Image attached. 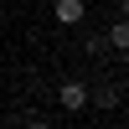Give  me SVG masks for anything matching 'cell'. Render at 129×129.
I'll use <instances>...</instances> for the list:
<instances>
[{"label":"cell","mask_w":129,"mask_h":129,"mask_svg":"<svg viewBox=\"0 0 129 129\" xmlns=\"http://www.w3.org/2000/svg\"><path fill=\"white\" fill-rule=\"evenodd\" d=\"M83 52H93V57H98V52H109V36H88V41H83Z\"/></svg>","instance_id":"cell-5"},{"label":"cell","mask_w":129,"mask_h":129,"mask_svg":"<svg viewBox=\"0 0 129 129\" xmlns=\"http://www.w3.org/2000/svg\"><path fill=\"white\" fill-rule=\"evenodd\" d=\"M103 36H109V47H114V52H119V57L129 62V16H119L109 31H103Z\"/></svg>","instance_id":"cell-3"},{"label":"cell","mask_w":129,"mask_h":129,"mask_svg":"<svg viewBox=\"0 0 129 129\" xmlns=\"http://www.w3.org/2000/svg\"><path fill=\"white\" fill-rule=\"evenodd\" d=\"M57 103H62V114H83V109L93 103V88L72 78V83H62V88H57Z\"/></svg>","instance_id":"cell-1"},{"label":"cell","mask_w":129,"mask_h":129,"mask_svg":"<svg viewBox=\"0 0 129 129\" xmlns=\"http://www.w3.org/2000/svg\"><path fill=\"white\" fill-rule=\"evenodd\" d=\"M124 16H129V0H124Z\"/></svg>","instance_id":"cell-6"},{"label":"cell","mask_w":129,"mask_h":129,"mask_svg":"<svg viewBox=\"0 0 129 129\" xmlns=\"http://www.w3.org/2000/svg\"><path fill=\"white\" fill-rule=\"evenodd\" d=\"M52 16H57V26H78V21L88 16V5H83V0H57Z\"/></svg>","instance_id":"cell-2"},{"label":"cell","mask_w":129,"mask_h":129,"mask_svg":"<svg viewBox=\"0 0 129 129\" xmlns=\"http://www.w3.org/2000/svg\"><path fill=\"white\" fill-rule=\"evenodd\" d=\"M119 83H103V88H93V109H119Z\"/></svg>","instance_id":"cell-4"}]
</instances>
